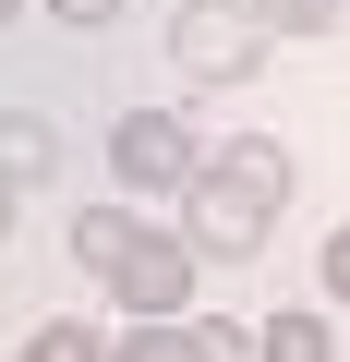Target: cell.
<instances>
[{
    "instance_id": "10",
    "label": "cell",
    "mask_w": 350,
    "mask_h": 362,
    "mask_svg": "<svg viewBox=\"0 0 350 362\" xmlns=\"http://www.w3.org/2000/svg\"><path fill=\"white\" fill-rule=\"evenodd\" d=\"M109 362H194V326H133L109 338Z\"/></svg>"
},
{
    "instance_id": "9",
    "label": "cell",
    "mask_w": 350,
    "mask_h": 362,
    "mask_svg": "<svg viewBox=\"0 0 350 362\" xmlns=\"http://www.w3.org/2000/svg\"><path fill=\"white\" fill-rule=\"evenodd\" d=\"M13 362H109V338H97V326H73V314H49V326L13 350Z\"/></svg>"
},
{
    "instance_id": "13",
    "label": "cell",
    "mask_w": 350,
    "mask_h": 362,
    "mask_svg": "<svg viewBox=\"0 0 350 362\" xmlns=\"http://www.w3.org/2000/svg\"><path fill=\"white\" fill-rule=\"evenodd\" d=\"M49 13H61V25H109L121 0H49Z\"/></svg>"
},
{
    "instance_id": "5",
    "label": "cell",
    "mask_w": 350,
    "mask_h": 362,
    "mask_svg": "<svg viewBox=\"0 0 350 362\" xmlns=\"http://www.w3.org/2000/svg\"><path fill=\"white\" fill-rule=\"evenodd\" d=\"M49 169H61V133L37 109H0V194H25V181H49Z\"/></svg>"
},
{
    "instance_id": "1",
    "label": "cell",
    "mask_w": 350,
    "mask_h": 362,
    "mask_svg": "<svg viewBox=\"0 0 350 362\" xmlns=\"http://www.w3.org/2000/svg\"><path fill=\"white\" fill-rule=\"evenodd\" d=\"M278 218H290V145H278V133H230V145L194 157V181H182V242H194V266H254V254L278 242Z\"/></svg>"
},
{
    "instance_id": "2",
    "label": "cell",
    "mask_w": 350,
    "mask_h": 362,
    "mask_svg": "<svg viewBox=\"0 0 350 362\" xmlns=\"http://www.w3.org/2000/svg\"><path fill=\"white\" fill-rule=\"evenodd\" d=\"M169 61H182V85H242L266 61V25L242 0H182V13H169Z\"/></svg>"
},
{
    "instance_id": "8",
    "label": "cell",
    "mask_w": 350,
    "mask_h": 362,
    "mask_svg": "<svg viewBox=\"0 0 350 362\" xmlns=\"http://www.w3.org/2000/svg\"><path fill=\"white\" fill-rule=\"evenodd\" d=\"M242 13H254L266 37H338V13H350V0H242Z\"/></svg>"
},
{
    "instance_id": "4",
    "label": "cell",
    "mask_w": 350,
    "mask_h": 362,
    "mask_svg": "<svg viewBox=\"0 0 350 362\" xmlns=\"http://www.w3.org/2000/svg\"><path fill=\"white\" fill-rule=\"evenodd\" d=\"M194 121L182 109H121V133H109V169L133 181V194H182V181H194Z\"/></svg>"
},
{
    "instance_id": "15",
    "label": "cell",
    "mask_w": 350,
    "mask_h": 362,
    "mask_svg": "<svg viewBox=\"0 0 350 362\" xmlns=\"http://www.w3.org/2000/svg\"><path fill=\"white\" fill-rule=\"evenodd\" d=\"M0 230H13V194H0Z\"/></svg>"
},
{
    "instance_id": "3",
    "label": "cell",
    "mask_w": 350,
    "mask_h": 362,
    "mask_svg": "<svg viewBox=\"0 0 350 362\" xmlns=\"http://www.w3.org/2000/svg\"><path fill=\"white\" fill-rule=\"evenodd\" d=\"M97 290H109L133 326H182V314H194V242H182V230H133V254H121Z\"/></svg>"
},
{
    "instance_id": "14",
    "label": "cell",
    "mask_w": 350,
    "mask_h": 362,
    "mask_svg": "<svg viewBox=\"0 0 350 362\" xmlns=\"http://www.w3.org/2000/svg\"><path fill=\"white\" fill-rule=\"evenodd\" d=\"M13 13H25V0H0V25H13Z\"/></svg>"
},
{
    "instance_id": "7",
    "label": "cell",
    "mask_w": 350,
    "mask_h": 362,
    "mask_svg": "<svg viewBox=\"0 0 350 362\" xmlns=\"http://www.w3.org/2000/svg\"><path fill=\"white\" fill-rule=\"evenodd\" d=\"M254 362H338V338H326V314H302V302H290V314H266V326H254Z\"/></svg>"
},
{
    "instance_id": "11",
    "label": "cell",
    "mask_w": 350,
    "mask_h": 362,
    "mask_svg": "<svg viewBox=\"0 0 350 362\" xmlns=\"http://www.w3.org/2000/svg\"><path fill=\"white\" fill-rule=\"evenodd\" d=\"M182 326H194V362H254V338L230 314H182Z\"/></svg>"
},
{
    "instance_id": "12",
    "label": "cell",
    "mask_w": 350,
    "mask_h": 362,
    "mask_svg": "<svg viewBox=\"0 0 350 362\" xmlns=\"http://www.w3.org/2000/svg\"><path fill=\"white\" fill-rule=\"evenodd\" d=\"M314 278H326V302H350V230H326V254H314Z\"/></svg>"
},
{
    "instance_id": "6",
    "label": "cell",
    "mask_w": 350,
    "mask_h": 362,
    "mask_svg": "<svg viewBox=\"0 0 350 362\" xmlns=\"http://www.w3.org/2000/svg\"><path fill=\"white\" fill-rule=\"evenodd\" d=\"M133 230H145L133 206H85V218H73V266H85V278H109V266L133 254Z\"/></svg>"
}]
</instances>
